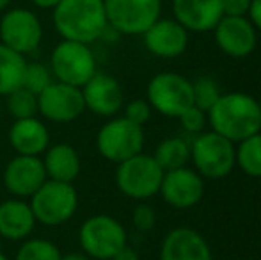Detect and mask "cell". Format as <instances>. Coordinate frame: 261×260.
<instances>
[{"instance_id":"obj_1","label":"cell","mask_w":261,"mask_h":260,"mask_svg":"<svg viewBox=\"0 0 261 260\" xmlns=\"http://www.w3.org/2000/svg\"><path fill=\"white\" fill-rule=\"evenodd\" d=\"M206 114L210 130L234 145L261 132L259 102L242 91L222 93Z\"/></svg>"},{"instance_id":"obj_2","label":"cell","mask_w":261,"mask_h":260,"mask_svg":"<svg viewBox=\"0 0 261 260\" xmlns=\"http://www.w3.org/2000/svg\"><path fill=\"white\" fill-rule=\"evenodd\" d=\"M52 23L62 39L93 45L109 31L103 0H61L52 9Z\"/></svg>"},{"instance_id":"obj_3","label":"cell","mask_w":261,"mask_h":260,"mask_svg":"<svg viewBox=\"0 0 261 260\" xmlns=\"http://www.w3.org/2000/svg\"><path fill=\"white\" fill-rule=\"evenodd\" d=\"M190 162L204 180H222L237 166V145L213 130L194 135Z\"/></svg>"},{"instance_id":"obj_4","label":"cell","mask_w":261,"mask_h":260,"mask_svg":"<svg viewBox=\"0 0 261 260\" xmlns=\"http://www.w3.org/2000/svg\"><path fill=\"white\" fill-rule=\"evenodd\" d=\"M29 205L34 212L36 223L54 228L73 219L79 210V193L73 184L46 178L29 198Z\"/></svg>"},{"instance_id":"obj_5","label":"cell","mask_w":261,"mask_h":260,"mask_svg":"<svg viewBox=\"0 0 261 260\" xmlns=\"http://www.w3.org/2000/svg\"><path fill=\"white\" fill-rule=\"evenodd\" d=\"M128 244V232L119 219L109 214H94L79 228L80 251L93 260H110Z\"/></svg>"},{"instance_id":"obj_6","label":"cell","mask_w":261,"mask_h":260,"mask_svg":"<svg viewBox=\"0 0 261 260\" xmlns=\"http://www.w3.org/2000/svg\"><path fill=\"white\" fill-rule=\"evenodd\" d=\"M164 173L155 157L141 152L117 164L114 180L121 195L130 200L146 201L158 195Z\"/></svg>"},{"instance_id":"obj_7","label":"cell","mask_w":261,"mask_h":260,"mask_svg":"<svg viewBox=\"0 0 261 260\" xmlns=\"http://www.w3.org/2000/svg\"><path fill=\"white\" fill-rule=\"evenodd\" d=\"M144 141V127L135 125L124 116H114L100 127L94 145L105 160L119 164L141 153Z\"/></svg>"},{"instance_id":"obj_8","label":"cell","mask_w":261,"mask_h":260,"mask_svg":"<svg viewBox=\"0 0 261 260\" xmlns=\"http://www.w3.org/2000/svg\"><path fill=\"white\" fill-rule=\"evenodd\" d=\"M48 66L54 80L76 87H82L98 72L96 57L91 45L69 39H62L54 46Z\"/></svg>"},{"instance_id":"obj_9","label":"cell","mask_w":261,"mask_h":260,"mask_svg":"<svg viewBox=\"0 0 261 260\" xmlns=\"http://www.w3.org/2000/svg\"><path fill=\"white\" fill-rule=\"evenodd\" d=\"M146 100L153 111L167 118H178L194 105L192 80L176 72H160L148 82Z\"/></svg>"},{"instance_id":"obj_10","label":"cell","mask_w":261,"mask_h":260,"mask_svg":"<svg viewBox=\"0 0 261 260\" xmlns=\"http://www.w3.org/2000/svg\"><path fill=\"white\" fill-rule=\"evenodd\" d=\"M109 29L124 36H142L160 18L162 0H103Z\"/></svg>"},{"instance_id":"obj_11","label":"cell","mask_w":261,"mask_h":260,"mask_svg":"<svg viewBox=\"0 0 261 260\" xmlns=\"http://www.w3.org/2000/svg\"><path fill=\"white\" fill-rule=\"evenodd\" d=\"M43 23L27 7H9L0 18V43L21 56L36 52L43 41Z\"/></svg>"},{"instance_id":"obj_12","label":"cell","mask_w":261,"mask_h":260,"mask_svg":"<svg viewBox=\"0 0 261 260\" xmlns=\"http://www.w3.org/2000/svg\"><path fill=\"white\" fill-rule=\"evenodd\" d=\"M86 112L82 89L54 80L38 94V116L50 123H71Z\"/></svg>"},{"instance_id":"obj_13","label":"cell","mask_w":261,"mask_h":260,"mask_svg":"<svg viewBox=\"0 0 261 260\" xmlns=\"http://www.w3.org/2000/svg\"><path fill=\"white\" fill-rule=\"evenodd\" d=\"M158 195L172 208H192L204 196V178L194 168L183 166L165 171Z\"/></svg>"},{"instance_id":"obj_14","label":"cell","mask_w":261,"mask_h":260,"mask_svg":"<svg viewBox=\"0 0 261 260\" xmlns=\"http://www.w3.org/2000/svg\"><path fill=\"white\" fill-rule=\"evenodd\" d=\"M46 180L45 166L41 157L16 155L6 164L2 173V182L6 191L13 198L29 200Z\"/></svg>"},{"instance_id":"obj_15","label":"cell","mask_w":261,"mask_h":260,"mask_svg":"<svg viewBox=\"0 0 261 260\" xmlns=\"http://www.w3.org/2000/svg\"><path fill=\"white\" fill-rule=\"evenodd\" d=\"M86 111L101 118H114L123 111L124 93L119 80L103 72H96L82 87Z\"/></svg>"},{"instance_id":"obj_16","label":"cell","mask_w":261,"mask_h":260,"mask_svg":"<svg viewBox=\"0 0 261 260\" xmlns=\"http://www.w3.org/2000/svg\"><path fill=\"white\" fill-rule=\"evenodd\" d=\"M219 50L233 59L251 56L258 43L256 27L247 16H222L213 29Z\"/></svg>"},{"instance_id":"obj_17","label":"cell","mask_w":261,"mask_h":260,"mask_svg":"<svg viewBox=\"0 0 261 260\" xmlns=\"http://www.w3.org/2000/svg\"><path fill=\"white\" fill-rule=\"evenodd\" d=\"M149 54L160 59H174L185 54L189 46V31L174 18H158L155 23L142 34Z\"/></svg>"},{"instance_id":"obj_18","label":"cell","mask_w":261,"mask_h":260,"mask_svg":"<svg viewBox=\"0 0 261 260\" xmlns=\"http://www.w3.org/2000/svg\"><path fill=\"white\" fill-rule=\"evenodd\" d=\"M160 260H213V257L203 233L190 226H178L162 241Z\"/></svg>"},{"instance_id":"obj_19","label":"cell","mask_w":261,"mask_h":260,"mask_svg":"<svg viewBox=\"0 0 261 260\" xmlns=\"http://www.w3.org/2000/svg\"><path fill=\"white\" fill-rule=\"evenodd\" d=\"M7 143L16 155L41 157L50 146V130L39 116L14 120L7 130Z\"/></svg>"},{"instance_id":"obj_20","label":"cell","mask_w":261,"mask_h":260,"mask_svg":"<svg viewBox=\"0 0 261 260\" xmlns=\"http://www.w3.org/2000/svg\"><path fill=\"white\" fill-rule=\"evenodd\" d=\"M172 14L189 32L213 31L224 16L220 0H172Z\"/></svg>"},{"instance_id":"obj_21","label":"cell","mask_w":261,"mask_h":260,"mask_svg":"<svg viewBox=\"0 0 261 260\" xmlns=\"http://www.w3.org/2000/svg\"><path fill=\"white\" fill-rule=\"evenodd\" d=\"M36 218L29 200L7 198L0 201V237L13 243L29 239L36 228Z\"/></svg>"},{"instance_id":"obj_22","label":"cell","mask_w":261,"mask_h":260,"mask_svg":"<svg viewBox=\"0 0 261 260\" xmlns=\"http://www.w3.org/2000/svg\"><path fill=\"white\" fill-rule=\"evenodd\" d=\"M41 160L45 166L46 178L50 180L73 184L82 170V160H80L79 152L69 143L50 145L41 155Z\"/></svg>"},{"instance_id":"obj_23","label":"cell","mask_w":261,"mask_h":260,"mask_svg":"<svg viewBox=\"0 0 261 260\" xmlns=\"http://www.w3.org/2000/svg\"><path fill=\"white\" fill-rule=\"evenodd\" d=\"M25 64V56L0 43V98L21 86Z\"/></svg>"},{"instance_id":"obj_24","label":"cell","mask_w":261,"mask_h":260,"mask_svg":"<svg viewBox=\"0 0 261 260\" xmlns=\"http://www.w3.org/2000/svg\"><path fill=\"white\" fill-rule=\"evenodd\" d=\"M153 157L164 171L178 170L190 162V143L179 135L167 137L156 145Z\"/></svg>"},{"instance_id":"obj_25","label":"cell","mask_w":261,"mask_h":260,"mask_svg":"<svg viewBox=\"0 0 261 260\" xmlns=\"http://www.w3.org/2000/svg\"><path fill=\"white\" fill-rule=\"evenodd\" d=\"M237 166L251 178H261V132L237 143Z\"/></svg>"},{"instance_id":"obj_26","label":"cell","mask_w":261,"mask_h":260,"mask_svg":"<svg viewBox=\"0 0 261 260\" xmlns=\"http://www.w3.org/2000/svg\"><path fill=\"white\" fill-rule=\"evenodd\" d=\"M61 250L54 241L31 235L21 241L13 260H61Z\"/></svg>"},{"instance_id":"obj_27","label":"cell","mask_w":261,"mask_h":260,"mask_svg":"<svg viewBox=\"0 0 261 260\" xmlns=\"http://www.w3.org/2000/svg\"><path fill=\"white\" fill-rule=\"evenodd\" d=\"M4 98H6V109L13 120L38 116V94L31 93L25 87H16Z\"/></svg>"},{"instance_id":"obj_28","label":"cell","mask_w":261,"mask_h":260,"mask_svg":"<svg viewBox=\"0 0 261 260\" xmlns=\"http://www.w3.org/2000/svg\"><path fill=\"white\" fill-rule=\"evenodd\" d=\"M52 82H54V75L50 72L48 64H43L39 61H32V63L27 61L23 79H21V87H25V89H29L34 94H39Z\"/></svg>"},{"instance_id":"obj_29","label":"cell","mask_w":261,"mask_h":260,"mask_svg":"<svg viewBox=\"0 0 261 260\" xmlns=\"http://www.w3.org/2000/svg\"><path fill=\"white\" fill-rule=\"evenodd\" d=\"M220 94H222V91L212 77H199L196 82H192L194 105L203 109V111L208 112L213 107V104L220 98Z\"/></svg>"},{"instance_id":"obj_30","label":"cell","mask_w":261,"mask_h":260,"mask_svg":"<svg viewBox=\"0 0 261 260\" xmlns=\"http://www.w3.org/2000/svg\"><path fill=\"white\" fill-rule=\"evenodd\" d=\"M178 120H179V123H181V129L190 135L201 134V132L206 130V125H208L206 111L196 107V105H190L189 109H185V111L178 116Z\"/></svg>"},{"instance_id":"obj_31","label":"cell","mask_w":261,"mask_h":260,"mask_svg":"<svg viewBox=\"0 0 261 260\" xmlns=\"http://www.w3.org/2000/svg\"><path fill=\"white\" fill-rule=\"evenodd\" d=\"M151 105L148 104V100L146 98H134V100L126 102V104L123 105V116L126 120H130L132 123H135V125H141L144 127L146 123L149 122V118H151Z\"/></svg>"},{"instance_id":"obj_32","label":"cell","mask_w":261,"mask_h":260,"mask_svg":"<svg viewBox=\"0 0 261 260\" xmlns=\"http://www.w3.org/2000/svg\"><path fill=\"white\" fill-rule=\"evenodd\" d=\"M132 223H134L135 230L139 232H149V230L155 228L156 225V212L151 205L148 203H141L134 208L132 212Z\"/></svg>"},{"instance_id":"obj_33","label":"cell","mask_w":261,"mask_h":260,"mask_svg":"<svg viewBox=\"0 0 261 260\" xmlns=\"http://www.w3.org/2000/svg\"><path fill=\"white\" fill-rule=\"evenodd\" d=\"M224 16H247L251 0H220Z\"/></svg>"},{"instance_id":"obj_34","label":"cell","mask_w":261,"mask_h":260,"mask_svg":"<svg viewBox=\"0 0 261 260\" xmlns=\"http://www.w3.org/2000/svg\"><path fill=\"white\" fill-rule=\"evenodd\" d=\"M247 14L251 23L261 31V0H251V7H249Z\"/></svg>"},{"instance_id":"obj_35","label":"cell","mask_w":261,"mask_h":260,"mask_svg":"<svg viewBox=\"0 0 261 260\" xmlns=\"http://www.w3.org/2000/svg\"><path fill=\"white\" fill-rule=\"evenodd\" d=\"M110 260H141V257H139L137 250H134L130 244H126V246L121 248Z\"/></svg>"},{"instance_id":"obj_36","label":"cell","mask_w":261,"mask_h":260,"mask_svg":"<svg viewBox=\"0 0 261 260\" xmlns=\"http://www.w3.org/2000/svg\"><path fill=\"white\" fill-rule=\"evenodd\" d=\"M61 260H93L87 257L84 251H69V253H62Z\"/></svg>"},{"instance_id":"obj_37","label":"cell","mask_w":261,"mask_h":260,"mask_svg":"<svg viewBox=\"0 0 261 260\" xmlns=\"http://www.w3.org/2000/svg\"><path fill=\"white\" fill-rule=\"evenodd\" d=\"M31 2L39 9H54L61 0H31Z\"/></svg>"},{"instance_id":"obj_38","label":"cell","mask_w":261,"mask_h":260,"mask_svg":"<svg viewBox=\"0 0 261 260\" xmlns=\"http://www.w3.org/2000/svg\"><path fill=\"white\" fill-rule=\"evenodd\" d=\"M11 2H13V0H0V11H6V9H9Z\"/></svg>"},{"instance_id":"obj_39","label":"cell","mask_w":261,"mask_h":260,"mask_svg":"<svg viewBox=\"0 0 261 260\" xmlns=\"http://www.w3.org/2000/svg\"><path fill=\"white\" fill-rule=\"evenodd\" d=\"M0 260H11L9 257H7L6 253H4V251H0Z\"/></svg>"},{"instance_id":"obj_40","label":"cell","mask_w":261,"mask_h":260,"mask_svg":"<svg viewBox=\"0 0 261 260\" xmlns=\"http://www.w3.org/2000/svg\"><path fill=\"white\" fill-rule=\"evenodd\" d=\"M258 102H259V111H261V98H259V100H258Z\"/></svg>"},{"instance_id":"obj_41","label":"cell","mask_w":261,"mask_h":260,"mask_svg":"<svg viewBox=\"0 0 261 260\" xmlns=\"http://www.w3.org/2000/svg\"><path fill=\"white\" fill-rule=\"evenodd\" d=\"M0 112H2V104H0Z\"/></svg>"}]
</instances>
